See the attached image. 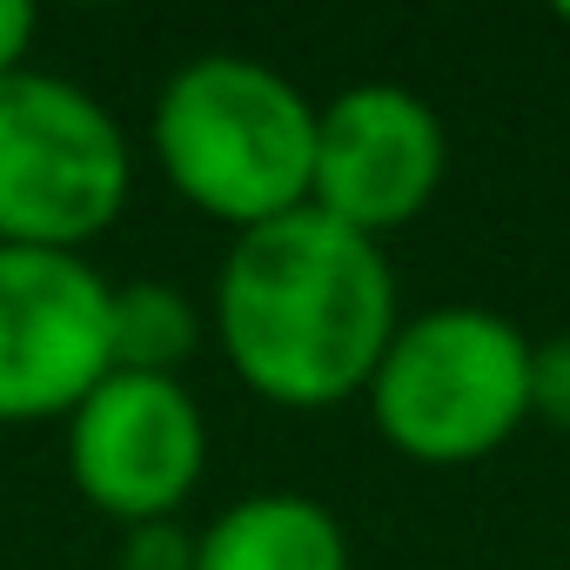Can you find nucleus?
Returning a JSON list of instances; mask_svg holds the SVG:
<instances>
[{"label": "nucleus", "mask_w": 570, "mask_h": 570, "mask_svg": "<svg viewBox=\"0 0 570 570\" xmlns=\"http://www.w3.org/2000/svg\"><path fill=\"white\" fill-rule=\"evenodd\" d=\"M396 323L403 316L383 242L330 222L323 208H296L235 235L222 262L215 330L228 370L282 410H330L363 396Z\"/></svg>", "instance_id": "1"}, {"label": "nucleus", "mask_w": 570, "mask_h": 570, "mask_svg": "<svg viewBox=\"0 0 570 570\" xmlns=\"http://www.w3.org/2000/svg\"><path fill=\"white\" fill-rule=\"evenodd\" d=\"M155 155L188 208L248 235L309 208L316 101L248 55H202L155 101Z\"/></svg>", "instance_id": "2"}, {"label": "nucleus", "mask_w": 570, "mask_h": 570, "mask_svg": "<svg viewBox=\"0 0 570 570\" xmlns=\"http://www.w3.org/2000/svg\"><path fill=\"white\" fill-rule=\"evenodd\" d=\"M376 430L416 463H476L530 423V336L476 303L396 323L376 383Z\"/></svg>", "instance_id": "3"}, {"label": "nucleus", "mask_w": 570, "mask_h": 570, "mask_svg": "<svg viewBox=\"0 0 570 570\" xmlns=\"http://www.w3.org/2000/svg\"><path fill=\"white\" fill-rule=\"evenodd\" d=\"M128 141L115 115L41 68L0 81V248L81 255L128 208Z\"/></svg>", "instance_id": "4"}, {"label": "nucleus", "mask_w": 570, "mask_h": 570, "mask_svg": "<svg viewBox=\"0 0 570 570\" xmlns=\"http://www.w3.org/2000/svg\"><path fill=\"white\" fill-rule=\"evenodd\" d=\"M108 275L61 248H0V423L75 416L115 370Z\"/></svg>", "instance_id": "5"}, {"label": "nucleus", "mask_w": 570, "mask_h": 570, "mask_svg": "<svg viewBox=\"0 0 570 570\" xmlns=\"http://www.w3.org/2000/svg\"><path fill=\"white\" fill-rule=\"evenodd\" d=\"M208 470V423L181 376L108 370L68 416V476L75 490L135 530L168 523V510Z\"/></svg>", "instance_id": "6"}, {"label": "nucleus", "mask_w": 570, "mask_h": 570, "mask_svg": "<svg viewBox=\"0 0 570 570\" xmlns=\"http://www.w3.org/2000/svg\"><path fill=\"white\" fill-rule=\"evenodd\" d=\"M443 121L416 88L363 81L316 108V161H309V208L330 222L383 242L390 228L416 222L443 188Z\"/></svg>", "instance_id": "7"}, {"label": "nucleus", "mask_w": 570, "mask_h": 570, "mask_svg": "<svg viewBox=\"0 0 570 570\" xmlns=\"http://www.w3.org/2000/svg\"><path fill=\"white\" fill-rule=\"evenodd\" d=\"M195 570H350V537L316 497H242L195 537Z\"/></svg>", "instance_id": "8"}, {"label": "nucleus", "mask_w": 570, "mask_h": 570, "mask_svg": "<svg viewBox=\"0 0 570 570\" xmlns=\"http://www.w3.org/2000/svg\"><path fill=\"white\" fill-rule=\"evenodd\" d=\"M202 343V316L168 282H121L108 296V356L135 376H175Z\"/></svg>", "instance_id": "9"}, {"label": "nucleus", "mask_w": 570, "mask_h": 570, "mask_svg": "<svg viewBox=\"0 0 570 570\" xmlns=\"http://www.w3.org/2000/svg\"><path fill=\"white\" fill-rule=\"evenodd\" d=\"M530 416L550 430H570V330L550 343H530Z\"/></svg>", "instance_id": "10"}, {"label": "nucleus", "mask_w": 570, "mask_h": 570, "mask_svg": "<svg viewBox=\"0 0 570 570\" xmlns=\"http://www.w3.org/2000/svg\"><path fill=\"white\" fill-rule=\"evenodd\" d=\"M35 28L41 14L28 8V0H0V81L28 68V48H35Z\"/></svg>", "instance_id": "11"}, {"label": "nucleus", "mask_w": 570, "mask_h": 570, "mask_svg": "<svg viewBox=\"0 0 570 570\" xmlns=\"http://www.w3.org/2000/svg\"><path fill=\"white\" fill-rule=\"evenodd\" d=\"M557 21H563V28H570V0H563V8H557Z\"/></svg>", "instance_id": "12"}]
</instances>
